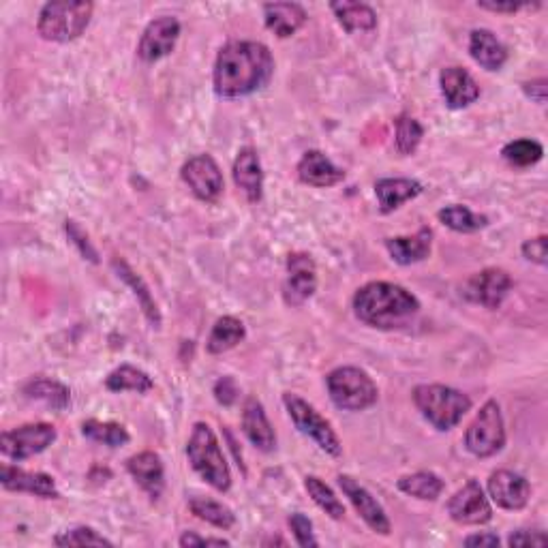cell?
<instances>
[{"mask_svg": "<svg viewBox=\"0 0 548 548\" xmlns=\"http://www.w3.org/2000/svg\"><path fill=\"white\" fill-rule=\"evenodd\" d=\"M274 73V58L260 41H230L223 45L212 86L221 99H240L260 93Z\"/></svg>", "mask_w": 548, "mask_h": 548, "instance_id": "obj_1", "label": "cell"}, {"mask_svg": "<svg viewBox=\"0 0 548 548\" xmlns=\"http://www.w3.org/2000/svg\"><path fill=\"white\" fill-rule=\"evenodd\" d=\"M420 311V300L403 285L371 281L354 296V313L362 324L379 330L405 326Z\"/></svg>", "mask_w": 548, "mask_h": 548, "instance_id": "obj_2", "label": "cell"}, {"mask_svg": "<svg viewBox=\"0 0 548 548\" xmlns=\"http://www.w3.org/2000/svg\"><path fill=\"white\" fill-rule=\"evenodd\" d=\"M187 459L193 471L206 484L219 493L232 489V471L227 465L225 454L221 450L215 431L206 422H197L187 441Z\"/></svg>", "mask_w": 548, "mask_h": 548, "instance_id": "obj_3", "label": "cell"}, {"mask_svg": "<svg viewBox=\"0 0 548 548\" xmlns=\"http://www.w3.org/2000/svg\"><path fill=\"white\" fill-rule=\"evenodd\" d=\"M411 399L422 418L437 431H452L471 409V399L465 392L444 384H420Z\"/></svg>", "mask_w": 548, "mask_h": 548, "instance_id": "obj_4", "label": "cell"}, {"mask_svg": "<svg viewBox=\"0 0 548 548\" xmlns=\"http://www.w3.org/2000/svg\"><path fill=\"white\" fill-rule=\"evenodd\" d=\"M95 5L86 0H56L41 7L37 33L45 41L69 43L80 39L93 18Z\"/></svg>", "mask_w": 548, "mask_h": 548, "instance_id": "obj_5", "label": "cell"}, {"mask_svg": "<svg viewBox=\"0 0 548 548\" xmlns=\"http://www.w3.org/2000/svg\"><path fill=\"white\" fill-rule=\"evenodd\" d=\"M326 386L332 403L343 411H364L377 403L379 390L367 371L339 367L328 373Z\"/></svg>", "mask_w": 548, "mask_h": 548, "instance_id": "obj_6", "label": "cell"}, {"mask_svg": "<svg viewBox=\"0 0 548 548\" xmlns=\"http://www.w3.org/2000/svg\"><path fill=\"white\" fill-rule=\"evenodd\" d=\"M506 446V422L497 401H486L465 433V448L478 459H491Z\"/></svg>", "mask_w": 548, "mask_h": 548, "instance_id": "obj_7", "label": "cell"}, {"mask_svg": "<svg viewBox=\"0 0 548 548\" xmlns=\"http://www.w3.org/2000/svg\"><path fill=\"white\" fill-rule=\"evenodd\" d=\"M283 405L287 409L289 418H292V422L296 424V429L302 435L313 439L319 446V450H324L326 454L334 456V459L343 454V444H341L337 431L332 429V424L322 414H319V411L311 403H307L294 392H285Z\"/></svg>", "mask_w": 548, "mask_h": 548, "instance_id": "obj_8", "label": "cell"}, {"mask_svg": "<svg viewBox=\"0 0 548 548\" xmlns=\"http://www.w3.org/2000/svg\"><path fill=\"white\" fill-rule=\"evenodd\" d=\"M58 433L56 426L48 422H33L18 426L13 431H5L0 435V452L11 461H26L30 456H37L48 450Z\"/></svg>", "mask_w": 548, "mask_h": 548, "instance_id": "obj_9", "label": "cell"}, {"mask_svg": "<svg viewBox=\"0 0 548 548\" xmlns=\"http://www.w3.org/2000/svg\"><path fill=\"white\" fill-rule=\"evenodd\" d=\"M180 178L197 200L206 204H215L225 189L221 167L210 155L191 157L185 165H182Z\"/></svg>", "mask_w": 548, "mask_h": 548, "instance_id": "obj_10", "label": "cell"}, {"mask_svg": "<svg viewBox=\"0 0 548 548\" xmlns=\"http://www.w3.org/2000/svg\"><path fill=\"white\" fill-rule=\"evenodd\" d=\"M448 514L459 525H486L493 519V506L478 480H467L463 489L456 491L448 501Z\"/></svg>", "mask_w": 548, "mask_h": 548, "instance_id": "obj_11", "label": "cell"}, {"mask_svg": "<svg viewBox=\"0 0 548 548\" xmlns=\"http://www.w3.org/2000/svg\"><path fill=\"white\" fill-rule=\"evenodd\" d=\"M514 281L504 268H484L465 283V298L480 304L484 309H499L508 298Z\"/></svg>", "mask_w": 548, "mask_h": 548, "instance_id": "obj_12", "label": "cell"}, {"mask_svg": "<svg viewBox=\"0 0 548 548\" xmlns=\"http://www.w3.org/2000/svg\"><path fill=\"white\" fill-rule=\"evenodd\" d=\"M317 289V266L309 253H292L287 257V279L283 283V300L287 307H302Z\"/></svg>", "mask_w": 548, "mask_h": 548, "instance_id": "obj_13", "label": "cell"}, {"mask_svg": "<svg viewBox=\"0 0 548 548\" xmlns=\"http://www.w3.org/2000/svg\"><path fill=\"white\" fill-rule=\"evenodd\" d=\"M339 486L343 495L352 501V506L360 514V519L369 525V529H373L379 536H390L392 523L388 519V514L367 486H362L356 478L345 476V474L339 476Z\"/></svg>", "mask_w": 548, "mask_h": 548, "instance_id": "obj_14", "label": "cell"}, {"mask_svg": "<svg viewBox=\"0 0 548 548\" xmlns=\"http://www.w3.org/2000/svg\"><path fill=\"white\" fill-rule=\"evenodd\" d=\"M180 37V22L172 15H163V18L152 20L142 33L140 45H137V56L144 63H157V60L170 56L176 48Z\"/></svg>", "mask_w": 548, "mask_h": 548, "instance_id": "obj_15", "label": "cell"}, {"mask_svg": "<svg viewBox=\"0 0 548 548\" xmlns=\"http://www.w3.org/2000/svg\"><path fill=\"white\" fill-rule=\"evenodd\" d=\"M486 491L493 499V504L504 510H523L531 499V484L525 476L516 474L510 469H497L491 474Z\"/></svg>", "mask_w": 548, "mask_h": 548, "instance_id": "obj_16", "label": "cell"}, {"mask_svg": "<svg viewBox=\"0 0 548 548\" xmlns=\"http://www.w3.org/2000/svg\"><path fill=\"white\" fill-rule=\"evenodd\" d=\"M0 484L11 493H28L41 499H58L60 493L52 476L41 471H26L13 465H3L0 469Z\"/></svg>", "mask_w": 548, "mask_h": 548, "instance_id": "obj_17", "label": "cell"}, {"mask_svg": "<svg viewBox=\"0 0 548 548\" xmlns=\"http://www.w3.org/2000/svg\"><path fill=\"white\" fill-rule=\"evenodd\" d=\"M439 88L450 110H465L480 99V86L463 67H446L439 73Z\"/></svg>", "mask_w": 548, "mask_h": 548, "instance_id": "obj_18", "label": "cell"}, {"mask_svg": "<svg viewBox=\"0 0 548 548\" xmlns=\"http://www.w3.org/2000/svg\"><path fill=\"white\" fill-rule=\"evenodd\" d=\"M232 176L236 187L245 193L249 204L262 202L264 197V170H262V161L257 150L251 146H245L238 150V155L234 159L232 167Z\"/></svg>", "mask_w": 548, "mask_h": 548, "instance_id": "obj_19", "label": "cell"}, {"mask_svg": "<svg viewBox=\"0 0 548 548\" xmlns=\"http://www.w3.org/2000/svg\"><path fill=\"white\" fill-rule=\"evenodd\" d=\"M127 471L131 478L137 482V486L150 497L159 499L165 491V467L161 456L157 452H140L133 454L127 461Z\"/></svg>", "mask_w": 548, "mask_h": 548, "instance_id": "obj_20", "label": "cell"}, {"mask_svg": "<svg viewBox=\"0 0 548 548\" xmlns=\"http://www.w3.org/2000/svg\"><path fill=\"white\" fill-rule=\"evenodd\" d=\"M298 178L309 187L328 189L343 182L345 172L334 165L322 150H309L298 161Z\"/></svg>", "mask_w": 548, "mask_h": 548, "instance_id": "obj_21", "label": "cell"}, {"mask_svg": "<svg viewBox=\"0 0 548 548\" xmlns=\"http://www.w3.org/2000/svg\"><path fill=\"white\" fill-rule=\"evenodd\" d=\"M242 433L260 452H272L277 448V433L272 429L262 401L255 397H249L242 407Z\"/></svg>", "mask_w": 548, "mask_h": 548, "instance_id": "obj_22", "label": "cell"}, {"mask_svg": "<svg viewBox=\"0 0 548 548\" xmlns=\"http://www.w3.org/2000/svg\"><path fill=\"white\" fill-rule=\"evenodd\" d=\"M433 247V230L431 227H420L414 236H394L386 240V249L390 257L399 266H411L424 262L431 255Z\"/></svg>", "mask_w": 548, "mask_h": 548, "instance_id": "obj_23", "label": "cell"}, {"mask_svg": "<svg viewBox=\"0 0 548 548\" xmlns=\"http://www.w3.org/2000/svg\"><path fill=\"white\" fill-rule=\"evenodd\" d=\"M422 191L424 187L414 178H379L375 182V195L382 215H390L403 204L416 200Z\"/></svg>", "mask_w": 548, "mask_h": 548, "instance_id": "obj_24", "label": "cell"}, {"mask_svg": "<svg viewBox=\"0 0 548 548\" xmlns=\"http://www.w3.org/2000/svg\"><path fill=\"white\" fill-rule=\"evenodd\" d=\"M469 54L484 71H501L508 63L506 45L486 28H476L469 35Z\"/></svg>", "mask_w": 548, "mask_h": 548, "instance_id": "obj_25", "label": "cell"}, {"mask_svg": "<svg viewBox=\"0 0 548 548\" xmlns=\"http://www.w3.org/2000/svg\"><path fill=\"white\" fill-rule=\"evenodd\" d=\"M309 15L298 3H268L264 5V22L270 33L279 39L296 35L298 30L307 24Z\"/></svg>", "mask_w": 548, "mask_h": 548, "instance_id": "obj_26", "label": "cell"}, {"mask_svg": "<svg viewBox=\"0 0 548 548\" xmlns=\"http://www.w3.org/2000/svg\"><path fill=\"white\" fill-rule=\"evenodd\" d=\"M112 268L116 270L118 279H123L131 289H133V296L137 298V302H140V307L146 315V319L150 322L152 328H161V311L157 307L155 298H152L148 285L144 283V279L137 274L125 260H120V257H114L112 260Z\"/></svg>", "mask_w": 548, "mask_h": 548, "instance_id": "obj_27", "label": "cell"}, {"mask_svg": "<svg viewBox=\"0 0 548 548\" xmlns=\"http://www.w3.org/2000/svg\"><path fill=\"white\" fill-rule=\"evenodd\" d=\"M247 337V328L240 322L238 317L223 315L219 317L215 326H212L208 341H206V352L212 356H221L230 352L236 345H240Z\"/></svg>", "mask_w": 548, "mask_h": 548, "instance_id": "obj_28", "label": "cell"}, {"mask_svg": "<svg viewBox=\"0 0 548 548\" xmlns=\"http://www.w3.org/2000/svg\"><path fill=\"white\" fill-rule=\"evenodd\" d=\"M330 9L349 35L371 33V30L377 28V13L369 5L341 0V3H332Z\"/></svg>", "mask_w": 548, "mask_h": 548, "instance_id": "obj_29", "label": "cell"}, {"mask_svg": "<svg viewBox=\"0 0 548 548\" xmlns=\"http://www.w3.org/2000/svg\"><path fill=\"white\" fill-rule=\"evenodd\" d=\"M24 397L30 401H41L56 411H65L71 405V390L48 377H33L22 388Z\"/></svg>", "mask_w": 548, "mask_h": 548, "instance_id": "obj_30", "label": "cell"}, {"mask_svg": "<svg viewBox=\"0 0 548 548\" xmlns=\"http://www.w3.org/2000/svg\"><path fill=\"white\" fill-rule=\"evenodd\" d=\"M105 388H108L110 392L146 394L155 388V382H152V377L146 371L131 367V364H120L118 369H114L108 377H105Z\"/></svg>", "mask_w": 548, "mask_h": 548, "instance_id": "obj_31", "label": "cell"}, {"mask_svg": "<svg viewBox=\"0 0 548 548\" xmlns=\"http://www.w3.org/2000/svg\"><path fill=\"white\" fill-rule=\"evenodd\" d=\"M437 219L456 234H476L489 225V219H486L484 215H478V212L469 210L467 206H461V204L441 208L437 212Z\"/></svg>", "mask_w": 548, "mask_h": 548, "instance_id": "obj_32", "label": "cell"}, {"mask_svg": "<svg viewBox=\"0 0 548 548\" xmlns=\"http://www.w3.org/2000/svg\"><path fill=\"white\" fill-rule=\"evenodd\" d=\"M397 486L401 493L416 497L420 501H435L446 489L444 480H441L437 474H433V471H416V474L411 476H403L397 482Z\"/></svg>", "mask_w": 548, "mask_h": 548, "instance_id": "obj_33", "label": "cell"}, {"mask_svg": "<svg viewBox=\"0 0 548 548\" xmlns=\"http://www.w3.org/2000/svg\"><path fill=\"white\" fill-rule=\"evenodd\" d=\"M82 435L95 444L108 448H123L131 441L129 431L118 422H101V420H86L82 424Z\"/></svg>", "mask_w": 548, "mask_h": 548, "instance_id": "obj_34", "label": "cell"}, {"mask_svg": "<svg viewBox=\"0 0 548 548\" xmlns=\"http://www.w3.org/2000/svg\"><path fill=\"white\" fill-rule=\"evenodd\" d=\"M189 510L197 516V519L217 529H232L236 525V514L215 499L193 497L189 499Z\"/></svg>", "mask_w": 548, "mask_h": 548, "instance_id": "obj_35", "label": "cell"}, {"mask_svg": "<svg viewBox=\"0 0 548 548\" xmlns=\"http://www.w3.org/2000/svg\"><path fill=\"white\" fill-rule=\"evenodd\" d=\"M304 489L311 495V499L317 504L319 510H324L330 519L334 521H343L345 519V506L343 501L337 497L330 486L317 476H307L304 478Z\"/></svg>", "mask_w": 548, "mask_h": 548, "instance_id": "obj_36", "label": "cell"}, {"mask_svg": "<svg viewBox=\"0 0 548 548\" xmlns=\"http://www.w3.org/2000/svg\"><path fill=\"white\" fill-rule=\"evenodd\" d=\"M424 137V127L418 123L414 116L401 114L397 118V135H394V146L403 157L414 155Z\"/></svg>", "mask_w": 548, "mask_h": 548, "instance_id": "obj_37", "label": "cell"}, {"mask_svg": "<svg viewBox=\"0 0 548 548\" xmlns=\"http://www.w3.org/2000/svg\"><path fill=\"white\" fill-rule=\"evenodd\" d=\"M501 157L514 167H531L544 157V146L536 140H514L504 146Z\"/></svg>", "mask_w": 548, "mask_h": 548, "instance_id": "obj_38", "label": "cell"}, {"mask_svg": "<svg viewBox=\"0 0 548 548\" xmlns=\"http://www.w3.org/2000/svg\"><path fill=\"white\" fill-rule=\"evenodd\" d=\"M54 544L56 546H114L112 540L101 536L97 529L86 527V525L63 531V534H58L54 538Z\"/></svg>", "mask_w": 548, "mask_h": 548, "instance_id": "obj_39", "label": "cell"}, {"mask_svg": "<svg viewBox=\"0 0 548 548\" xmlns=\"http://www.w3.org/2000/svg\"><path fill=\"white\" fill-rule=\"evenodd\" d=\"M65 232H67V238H69L71 245L78 249V253L84 257V260L99 264V253H97L93 242H90L88 234L84 232V227L78 221H67L65 223Z\"/></svg>", "mask_w": 548, "mask_h": 548, "instance_id": "obj_40", "label": "cell"}, {"mask_svg": "<svg viewBox=\"0 0 548 548\" xmlns=\"http://www.w3.org/2000/svg\"><path fill=\"white\" fill-rule=\"evenodd\" d=\"M289 527H292V534H294L298 546H302V548L319 546V540L315 538V531H313V523L307 514L294 512L292 516H289Z\"/></svg>", "mask_w": 548, "mask_h": 548, "instance_id": "obj_41", "label": "cell"}, {"mask_svg": "<svg viewBox=\"0 0 548 548\" xmlns=\"http://www.w3.org/2000/svg\"><path fill=\"white\" fill-rule=\"evenodd\" d=\"M521 253H523V257L527 262L538 264V266H546V262H548V238L542 234L538 238L525 240L523 247H521Z\"/></svg>", "mask_w": 548, "mask_h": 548, "instance_id": "obj_42", "label": "cell"}, {"mask_svg": "<svg viewBox=\"0 0 548 548\" xmlns=\"http://www.w3.org/2000/svg\"><path fill=\"white\" fill-rule=\"evenodd\" d=\"M212 392H215L217 403L223 405V407H232L238 401V394H240L238 384L234 382V377H221Z\"/></svg>", "mask_w": 548, "mask_h": 548, "instance_id": "obj_43", "label": "cell"}, {"mask_svg": "<svg viewBox=\"0 0 548 548\" xmlns=\"http://www.w3.org/2000/svg\"><path fill=\"white\" fill-rule=\"evenodd\" d=\"M510 546H546L548 538L544 531H529V529H519L514 531V534L508 538Z\"/></svg>", "mask_w": 548, "mask_h": 548, "instance_id": "obj_44", "label": "cell"}, {"mask_svg": "<svg viewBox=\"0 0 548 548\" xmlns=\"http://www.w3.org/2000/svg\"><path fill=\"white\" fill-rule=\"evenodd\" d=\"M178 544L182 548H193V546H230L232 542L223 538H204V536H197L195 531H185V534L180 536Z\"/></svg>", "mask_w": 548, "mask_h": 548, "instance_id": "obj_45", "label": "cell"}, {"mask_svg": "<svg viewBox=\"0 0 548 548\" xmlns=\"http://www.w3.org/2000/svg\"><path fill=\"white\" fill-rule=\"evenodd\" d=\"M478 7H480V9H484V11H493V13H516V11H521V9L538 7V5H529V3H514V0H510V3H493V0H480Z\"/></svg>", "mask_w": 548, "mask_h": 548, "instance_id": "obj_46", "label": "cell"}, {"mask_svg": "<svg viewBox=\"0 0 548 548\" xmlns=\"http://www.w3.org/2000/svg\"><path fill=\"white\" fill-rule=\"evenodd\" d=\"M523 90H525V95L531 99V101H536L540 105L546 103V93H548V82L544 78H538V80H531V82H525L523 84Z\"/></svg>", "mask_w": 548, "mask_h": 548, "instance_id": "obj_47", "label": "cell"}, {"mask_svg": "<svg viewBox=\"0 0 548 548\" xmlns=\"http://www.w3.org/2000/svg\"><path fill=\"white\" fill-rule=\"evenodd\" d=\"M465 546H499L501 540L497 534H474L463 540Z\"/></svg>", "mask_w": 548, "mask_h": 548, "instance_id": "obj_48", "label": "cell"}]
</instances>
